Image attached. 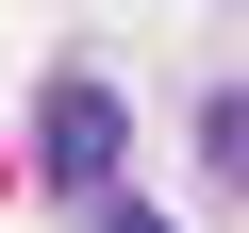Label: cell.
<instances>
[{"mask_svg":"<svg viewBox=\"0 0 249 233\" xmlns=\"http://www.w3.org/2000/svg\"><path fill=\"white\" fill-rule=\"evenodd\" d=\"M34 116H50V134H34V150H50V183H67V200H116V134H133V116H116V83H100V67H67Z\"/></svg>","mask_w":249,"mask_h":233,"instance_id":"6da1fadb","label":"cell"},{"mask_svg":"<svg viewBox=\"0 0 249 233\" xmlns=\"http://www.w3.org/2000/svg\"><path fill=\"white\" fill-rule=\"evenodd\" d=\"M199 150H216V183L249 200V100H216V116H199Z\"/></svg>","mask_w":249,"mask_h":233,"instance_id":"7a4b0ae2","label":"cell"},{"mask_svg":"<svg viewBox=\"0 0 249 233\" xmlns=\"http://www.w3.org/2000/svg\"><path fill=\"white\" fill-rule=\"evenodd\" d=\"M100 233H166V216H133V200H100Z\"/></svg>","mask_w":249,"mask_h":233,"instance_id":"3957f363","label":"cell"}]
</instances>
